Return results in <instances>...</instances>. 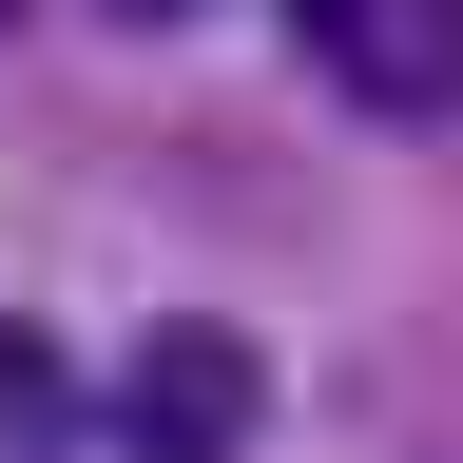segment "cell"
I'll return each instance as SVG.
<instances>
[{"instance_id": "obj_1", "label": "cell", "mask_w": 463, "mask_h": 463, "mask_svg": "<svg viewBox=\"0 0 463 463\" xmlns=\"http://www.w3.org/2000/svg\"><path fill=\"white\" fill-rule=\"evenodd\" d=\"M251 405H270L251 328L174 309V328H136V367H116V444H136V463H232V444H251Z\"/></svg>"}, {"instance_id": "obj_2", "label": "cell", "mask_w": 463, "mask_h": 463, "mask_svg": "<svg viewBox=\"0 0 463 463\" xmlns=\"http://www.w3.org/2000/svg\"><path fill=\"white\" fill-rule=\"evenodd\" d=\"M289 39L367 116H463V0H289Z\"/></svg>"}, {"instance_id": "obj_3", "label": "cell", "mask_w": 463, "mask_h": 463, "mask_svg": "<svg viewBox=\"0 0 463 463\" xmlns=\"http://www.w3.org/2000/svg\"><path fill=\"white\" fill-rule=\"evenodd\" d=\"M97 20H194V0H97Z\"/></svg>"}, {"instance_id": "obj_4", "label": "cell", "mask_w": 463, "mask_h": 463, "mask_svg": "<svg viewBox=\"0 0 463 463\" xmlns=\"http://www.w3.org/2000/svg\"><path fill=\"white\" fill-rule=\"evenodd\" d=\"M0 20H20V0H0Z\"/></svg>"}]
</instances>
